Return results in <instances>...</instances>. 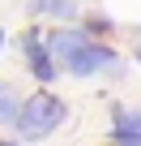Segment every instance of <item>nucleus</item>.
I'll return each mask as SVG.
<instances>
[{
	"instance_id": "nucleus-4",
	"label": "nucleus",
	"mask_w": 141,
	"mask_h": 146,
	"mask_svg": "<svg viewBox=\"0 0 141 146\" xmlns=\"http://www.w3.org/2000/svg\"><path fill=\"white\" fill-rule=\"evenodd\" d=\"M77 26H81V30H86V39H94V43H103L107 35H115V22H111L107 13H86Z\"/></svg>"
},
{
	"instance_id": "nucleus-5",
	"label": "nucleus",
	"mask_w": 141,
	"mask_h": 146,
	"mask_svg": "<svg viewBox=\"0 0 141 146\" xmlns=\"http://www.w3.org/2000/svg\"><path fill=\"white\" fill-rule=\"evenodd\" d=\"M17 108H22V99H17L13 82H0V125H13L17 120Z\"/></svg>"
},
{
	"instance_id": "nucleus-10",
	"label": "nucleus",
	"mask_w": 141,
	"mask_h": 146,
	"mask_svg": "<svg viewBox=\"0 0 141 146\" xmlns=\"http://www.w3.org/2000/svg\"><path fill=\"white\" fill-rule=\"evenodd\" d=\"M0 146H17V142H13V137H0Z\"/></svg>"
},
{
	"instance_id": "nucleus-1",
	"label": "nucleus",
	"mask_w": 141,
	"mask_h": 146,
	"mask_svg": "<svg viewBox=\"0 0 141 146\" xmlns=\"http://www.w3.org/2000/svg\"><path fill=\"white\" fill-rule=\"evenodd\" d=\"M64 120H68V103H64L56 90L43 86V90H34V95L22 99L13 129H17V137H26V142H43V137H51Z\"/></svg>"
},
{
	"instance_id": "nucleus-6",
	"label": "nucleus",
	"mask_w": 141,
	"mask_h": 146,
	"mask_svg": "<svg viewBox=\"0 0 141 146\" xmlns=\"http://www.w3.org/2000/svg\"><path fill=\"white\" fill-rule=\"evenodd\" d=\"M111 125H124V129H137V133H141V108L111 103Z\"/></svg>"
},
{
	"instance_id": "nucleus-7",
	"label": "nucleus",
	"mask_w": 141,
	"mask_h": 146,
	"mask_svg": "<svg viewBox=\"0 0 141 146\" xmlns=\"http://www.w3.org/2000/svg\"><path fill=\"white\" fill-rule=\"evenodd\" d=\"M111 146H141V133L124 129V125H111Z\"/></svg>"
},
{
	"instance_id": "nucleus-3",
	"label": "nucleus",
	"mask_w": 141,
	"mask_h": 146,
	"mask_svg": "<svg viewBox=\"0 0 141 146\" xmlns=\"http://www.w3.org/2000/svg\"><path fill=\"white\" fill-rule=\"evenodd\" d=\"M30 17H51V22H73L77 17V0H34Z\"/></svg>"
},
{
	"instance_id": "nucleus-9",
	"label": "nucleus",
	"mask_w": 141,
	"mask_h": 146,
	"mask_svg": "<svg viewBox=\"0 0 141 146\" xmlns=\"http://www.w3.org/2000/svg\"><path fill=\"white\" fill-rule=\"evenodd\" d=\"M5 39H9V35H5V26H0V52H5Z\"/></svg>"
},
{
	"instance_id": "nucleus-2",
	"label": "nucleus",
	"mask_w": 141,
	"mask_h": 146,
	"mask_svg": "<svg viewBox=\"0 0 141 146\" xmlns=\"http://www.w3.org/2000/svg\"><path fill=\"white\" fill-rule=\"evenodd\" d=\"M17 43H22V60H26V69H30V78H34L39 86H51V82L60 78V64H56V56H51L47 43H43V26H26Z\"/></svg>"
},
{
	"instance_id": "nucleus-11",
	"label": "nucleus",
	"mask_w": 141,
	"mask_h": 146,
	"mask_svg": "<svg viewBox=\"0 0 141 146\" xmlns=\"http://www.w3.org/2000/svg\"><path fill=\"white\" fill-rule=\"evenodd\" d=\"M107 146H111V142H107Z\"/></svg>"
},
{
	"instance_id": "nucleus-8",
	"label": "nucleus",
	"mask_w": 141,
	"mask_h": 146,
	"mask_svg": "<svg viewBox=\"0 0 141 146\" xmlns=\"http://www.w3.org/2000/svg\"><path fill=\"white\" fill-rule=\"evenodd\" d=\"M132 60H137V64H141V43H137V47H132Z\"/></svg>"
}]
</instances>
